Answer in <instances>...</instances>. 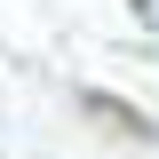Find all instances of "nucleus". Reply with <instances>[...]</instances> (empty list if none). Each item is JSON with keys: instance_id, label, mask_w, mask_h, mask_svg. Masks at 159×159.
<instances>
[{"instance_id": "obj_1", "label": "nucleus", "mask_w": 159, "mask_h": 159, "mask_svg": "<svg viewBox=\"0 0 159 159\" xmlns=\"http://www.w3.org/2000/svg\"><path fill=\"white\" fill-rule=\"evenodd\" d=\"M80 111L111 119L119 135H159V119H151V111H135V103H119V96H103V88H88V96H80Z\"/></svg>"}]
</instances>
